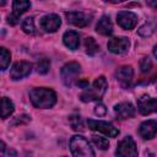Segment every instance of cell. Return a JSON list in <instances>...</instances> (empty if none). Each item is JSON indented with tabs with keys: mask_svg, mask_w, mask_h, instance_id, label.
Listing matches in <instances>:
<instances>
[{
	"mask_svg": "<svg viewBox=\"0 0 157 157\" xmlns=\"http://www.w3.org/2000/svg\"><path fill=\"white\" fill-rule=\"evenodd\" d=\"M29 99L36 108H52L56 103V93L52 88L37 87L29 91Z\"/></svg>",
	"mask_w": 157,
	"mask_h": 157,
	"instance_id": "6da1fadb",
	"label": "cell"
},
{
	"mask_svg": "<svg viewBox=\"0 0 157 157\" xmlns=\"http://www.w3.org/2000/svg\"><path fill=\"white\" fill-rule=\"evenodd\" d=\"M70 151L72 157H96L90 142L82 135H74L70 139Z\"/></svg>",
	"mask_w": 157,
	"mask_h": 157,
	"instance_id": "7a4b0ae2",
	"label": "cell"
},
{
	"mask_svg": "<svg viewBox=\"0 0 157 157\" xmlns=\"http://www.w3.org/2000/svg\"><path fill=\"white\" fill-rule=\"evenodd\" d=\"M108 88V82L105 80L104 76H99L97 77L93 83H92V88L90 90H85L81 94H80V99L82 102H92V101H99L105 91Z\"/></svg>",
	"mask_w": 157,
	"mask_h": 157,
	"instance_id": "3957f363",
	"label": "cell"
},
{
	"mask_svg": "<svg viewBox=\"0 0 157 157\" xmlns=\"http://www.w3.org/2000/svg\"><path fill=\"white\" fill-rule=\"evenodd\" d=\"M80 72H81V66L78 63L70 61V63L65 64L60 70V76H61L63 83L66 87H71L76 82Z\"/></svg>",
	"mask_w": 157,
	"mask_h": 157,
	"instance_id": "277c9868",
	"label": "cell"
},
{
	"mask_svg": "<svg viewBox=\"0 0 157 157\" xmlns=\"http://www.w3.org/2000/svg\"><path fill=\"white\" fill-rule=\"evenodd\" d=\"M117 157H137V147L131 136H125L117 147Z\"/></svg>",
	"mask_w": 157,
	"mask_h": 157,
	"instance_id": "5b68a950",
	"label": "cell"
},
{
	"mask_svg": "<svg viewBox=\"0 0 157 157\" xmlns=\"http://www.w3.org/2000/svg\"><path fill=\"white\" fill-rule=\"evenodd\" d=\"M87 125L91 130L93 131H98L102 132L109 137H117L119 135V130L110 123L108 121H103V120H93V119H88L87 120Z\"/></svg>",
	"mask_w": 157,
	"mask_h": 157,
	"instance_id": "8992f818",
	"label": "cell"
},
{
	"mask_svg": "<svg viewBox=\"0 0 157 157\" xmlns=\"http://www.w3.org/2000/svg\"><path fill=\"white\" fill-rule=\"evenodd\" d=\"M107 48H108V50L110 53L120 55V54H124V53H126L129 50L130 40L126 37H114V38L108 40Z\"/></svg>",
	"mask_w": 157,
	"mask_h": 157,
	"instance_id": "52a82bcc",
	"label": "cell"
},
{
	"mask_svg": "<svg viewBox=\"0 0 157 157\" xmlns=\"http://www.w3.org/2000/svg\"><path fill=\"white\" fill-rule=\"evenodd\" d=\"M31 7L29 1H23V0H16L12 2V12L7 16V22L12 26L18 23V20L23 12H26Z\"/></svg>",
	"mask_w": 157,
	"mask_h": 157,
	"instance_id": "ba28073f",
	"label": "cell"
},
{
	"mask_svg": "<svg viewBox=\"0 0 157 157\" xmlns=\"http://www.w3.org/2000/svg\"><path fill=\"white\" fill-rule=\"evenodd\" d=\"M39 25L44 32L53 33V32H56L59 29V27L61 25V20L56 13H48L40 18Z\"/></svg>",
	"mask_w": 157,
	"mask_h": 157,
	"instance_id": "9c48e42d",
	"label": "cell"
},
{
	"mask_svg": "<svg viewBox=\"0 0 157 157\" xmlns=\"http://www.w3.org/2000/svg\"><path fill=\"white\" fill-rule=\"evenodd\" d=\"M32 67V64L28 61H17L12 65L10 70V76L12 80H21L31 74Z\"/></svg>",
	"mask_w": 157,
	"mask_h": 157,
	"instance_id": "30bf717a",
	"label": "cell"
},
{
	"mask_svg": "<svg viewBox=\"0 0 157 157\" xmlns=\"http://www.w3.org/2000/svg\"><path fill=\"white\" fill-rule=\"evenodd\" d=\"M117 23L124 29H132L137 23V16L131 11H120L117 15Z\"/></svg>",
	"mask_w": 157,
	"mask_h": 157,
	"instance_id": "8fae6325",
	"label": "cell"
},
{
	"mask_svg": "<svg viewBox=\"0 0 157 157\" xmlns=\"http://www.w3.org/2000/svg\"><path fill=\"white\" fill-rule=\"evenodd\" d=\"M137 108L142 115H148L151 113H155L157 112V98L142 96L137 101Z\"/></svg>",
	"mask_w": 157,
	"mask_h": 157,
	"instance_id": "7c38bea8",
	"label": "cell"
},
{
	"mask_svg": "<svg viewBox=\"0 0 157 157\" xmlns=\"http://www.w3.org/2000/svg\"><path fill=\"white\" fill-rule=\"evenodd\" d=\"M66 18L67 22L76 26V27H86L91 22V16L81 12V11H70L66 12Z\"/></svg>",
	"mask_w": 157,
	"mask_h": 157,
	"instance_id": "4fadbf2b",
	"label": "cell"
},
{
	"mask_svg": "<svg viewBox=\"0 0 157 157\" xmlns=\"http://www.w3.org/2000/svg\"><path fill=\"white\" fill-rule=\"evenodd\" d=\"M139 134L145 140H151L157 135V120H145L140 124Z\"/></svg>",
	"mask_w": 157,
	"mask_h": 157,
	"instance_id": "5bb4252c",
	"label": "cell"
},
{
	"mask_svg": "<svg viewBox=\"0 0 157 157\" xmlns=\"http://www.w3.org/2000/svg\"><path fill=\"white\" fill-rule=\"evenodd\" d=\"M114 113L119 119H130L135 115V108L129 102H121L114 105Z\"/></svg>",
	"mask_w": 157,
	"mask_h": 157,
	"instance_id": "9a60e30c",
	"label": "cell"
},
{
	"mask_svg": "<svg viewBox=\"0 0 157 157\" xmlns=\"http://www.w3.org/2000/svg\"><path fill=\"white\" fill-rule=\"evenodd\" d=\"M97 33L102 36H110L113 33V23L108 16H102L96 25Z\"/></svg>",
	"mask_w": 157,
	"mask_h": 157,
	"instance_id": "2e32d148",
	"label": "cell"
},
{
	"mask_svg": "<svg viewBox=\"0 0 157 157\" xmlns=\"http://www.w3.org/2000/svg\"><path fill=\"white\" fill-rule=\"evenodd\" d=\"M115 76H117V78H118L119 82H121L123 85H128L132 80L134 70H132V67L130 65H124V66H120L117 70Z\"/></svg>",
	"mask_w": 157,
	"mask_h": 157,
	"instance_id": "e0dca14e",
	"label": "cell"
},
{
	"mask_svg": "<svg viewBox=\"0 0 157 157\" xmlns=\"http://www.w3.org/2000/svg\"><path fill=\"white\" fill-rule=\"evenodd\" d=\"M63 42L69 49L76 50L80 45V36L75 31H66L63 36Z\"/></svg>",
	"mask_w": 157,
	"mask_h": 157,
	"instance_id": "ac0fdd59",
	"label": "cell"
},
{
	"mask_svg": "<svg viewBox=\"0 0 157 157\" xmlns=\"http://www.w3.org/2000/svg\"><path fill=\"white\" fill-rule=\"evenodd\" d=\"M15 110V105L12 103V101L7 97H2L1 98V118L6 119L9 118Z\"/></svg>",
	"mask_w": 157,
	"mask_h": 157,
	"instance_id": "d6986e66",
	"label": "cell"
},
{
	"mask_svg": "<svg viewBox=\"0 0 157 157\" xmlns=\"http://www.w3.org/2000/svg\"><path fill=\"white\" fill-rule=\"evenodd\" d=\"M85 49H86V53L92 56V55H94V54L98 52L99 47H98V44H97V42H96L94 38L87 37V38L85 39Z\"/></svg>",
	"mask_w": 157,
	"mask_h": 157,
	"instance_id": "ffe728a7",
	"label": "cell"
},
{
	"mask_svg": "<svg viewBox=\"0 0 157 157\" xmlns=\"http://www.w3.org/2000/svg\"><path fill=\"white\" fill-rule=\"evenodd\" d=\"M11 60V54L6 48H0V65H1V71H5L7 66L10 65Z\"/></svg>",
	"mask_w": 157,
	"mask_h": 157,
	"instance_id": "44dd1931",
	"label": "cell"
},
{
	"mask_svg": "<svg viewBox=\"0 0 157 157\" xmlns=\"http://www.w3.org/2000/svg\"><path fill=\"white\" fill-rule=\"evenodd\" d=\"M49 67H50V60H49L48 58H42V59H39V60L37 61V64H36V70H37V72H38V74H42V75L47 74V72L49 71Z\"/></svg>",
	"mask_w": 157,
	"mask_h": 157,
	"instance_id": "7402d4cb",
	"label": "cell"
},
{
	"mask_svg": "<svg viewBox=\"0 0 157 157\" xmlns=\"http://www.w3.org/2000/svg\"><path fill=\"white\" fill-rule=\"evenodd\" d=\"M69 123H70V125H71V128L74 129V130H76V131H83V124H82V119H81V117L80 115H71L70 118H69Z\"/></svg>",
	"mask_w": 157,
	"mask_h": 157,
	"instance_id": "603a6c76",
	"label": "cell"
},
{
	"mask_svg": "<svg viewBox=\"0 0 157 157\" xmlns=\"http://www.w3.org/2000/svg\"><path fill=\"white\" fill-rule=\"evenodd\" d=\"M22 29H23V32L27 33V34H33V33H34L36 27H34L33 17H27V18L23 20V22H22Z\"/></svg>",
	"mask_w": 157,
	"mask_h": 157,
	"instance_id": "cb8c5ba5",
	"label": "cell"
},
{
	"mask_svg": "<svg viewBox=\"0 0 157 157\" xmlns=\"http://www.w3.org/2000/svg\"><path fill=\"white\" fill-rule=\"evenodd\" d=\"M92 140H93L94 145H96L98 148H101V150H108V148H109V141H108L105 137L93 135V136H92Z\"/></svg>",
	"mask_w": 157,
	"mask_h": 157,
	"instance_id": "d4e9b609",
	"label": "cell"
},
{
	"mask_svg": "<svg viewBox=\"0 0 157 157\" xmlns=\"http://www.w3.org/2000/svg\"><path fill=\"white\" fill-rule=\"evenodd\" d=\"M153 31H155V26L152 23H145L144 26H141L139 28L137 32L141 37H150L153 33Z\"/></svg>",
	"mask_w": 157,
	"mask_h": 157,
	"instance_id": "484cf974",
	"label": "cell"
},
{
	"mask_svg": "<svg viewBox=\"0 0 157 157\" xmlns=\"http://www.w3.org/2000/svg\"><path fill=\"white\" fill-rule=\"evenodd\" d=\"M151 67H152V61L150 60V58L148 56L142 58L141 61H140V69H141V71L142 72H148L151 70Z\"/></svg>",
	"mask_w": 157,
	"mask_h": 157,
	"instance_id": "4316f807",
	"label": "cell"
},
{
	"mask_svg": "<svg viewBox=\"0 0 157 157\" xmlns=\"http://www.w3.org/2000/svg\"><path fill=\"white\" fill-rule=\"evenodd\" d=\"M94 113H96L98 117H103V115L107 113V108H105V105L102 104V103H98V104L94 107Z\"/></svg>",
	"mask_w": 157,
	"mask_h": 157,
	"instance_id": "83f0119b",
	"label": "cell"
},
{
	"mask_svg": "<svg viewBox=\"0 0 157 157\" xmlns=\"http://www.w3.org/2000/svg\"><path fill=\"white\" fill-rule=\"evenodd\" d=\"M4 153H5V142L1 141V156L4 157Z\"/></svg>",
	"mask_w": 157,
	"mask_h": 157,
	"instance_id": "f1b7e54d",
	"label": "cell"
},
{
	"mask_svg": "<svg viewBox=\"0 0 157 157\" xmlns=\"http://www.w3.org/2000/svg\"><path fill=\"white\" fill-rule=\"evenodd\" d=\"M153 55H155V58H157V44L153 47Z\"/></svg>",
	"mask_w": 157,
	"mask_h": 157,
	"instance_id": "f546056e",
	"label": "cell"
},
{
	"mask_svg": "<svg viewBox=\"0 0 157 157\" xmlns=\"http://www.w3.org/2000/svg\"><path fill=\"white\" fill-rule=\"evenodd\" d=\"M156 90H157V82H156Z\"/></svg>",
	"mask_w": 157,
	"mask_h": 157,
	"instance_id": "4dcf8cb0",
	"label": "cell"
}]
</instances>
